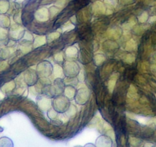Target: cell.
<instances>
[{
  "label": "cell",
  "mask_w": 156,
  "mask_h": 147,
  "mask_svg": "<svg viewBox=\"0 0 156 147\" xmlns=\"http://www.w3.org/2000/svg\"><path fill=\"white\" fill-rule=\"evenodd\" d=\"M39 2H40V0H31L25 7V11L26 12H30V13H32L33 11L36 9L37 8L39 5Z\"/></svg>",
  "instance_id": "obj_23"
},
{
  "label": "cell",
  "mask_w": 156,
  "mask_h": 147,
  "mask_svg": "<svg viewBox=\"0 0 156 147\" xmlns=\"http://www.w3.org/2000/svg\"><path fill=\"white\" fill-rule=\"evenodd\" d=\"M65 55L69 58H76L78 56V48L75 46H69L66 48Z\"/></svg>",
  "instance_id": "obj_22"
},
{
  "label": "cell",
  "mask_w": 156,
  "mask_h": 147,
  "mask_svg": "<svg viewBox=\"0 0 156 147\" xmlns=\"http://www.w3.org/2000/svg\"><path fill=\"white\" fill-rule=\"evenodd\" d=\"M37 103L40 109L42 111H48L51 107L52 100L50 97L46 95H39L37 99Z\"/></svg>",
  "instance_id": "obj_7"
},
{
  "label": "cell",
  "mask_w": 156,
  "mask_h": 147,
  "mask_svg": "<svg viewBox=\"0 0 156 147\" xmlns=\"http://www.w3.org/2000/svg\"><path fill=\"white\" fill-rule=\"evenodd\" d=\"M150 70H151V71L154 74L156 75V63L155 64H153L151 66H150Z\"/></svg>",
  "instance_id": "obj_46"
},
{
  "label": "cell",
  "mask_w": 156,
  "mask_h": 147,
  "mask_svg": "<svg viewBox=\"0 0 156 147\" xmlns=\"http://www.w3.org/2000/svg\"><path fill=\"white\" fill-rule=\"evenodd\" d=\"M54 59L57 63H62L64 60V54L62 52H57L55 55H54Z\"/></svg>",
  "instance_id": "obj_40"
},
{
  "label": "cell",
  "mask_w": 156,
  "mask_h": 147,
  "mask_svg": "<svg viewBox=\"0 0 156 147\" xmlns=\"http://www.w3.org/2000/svg\"><path fill=\"white\" fill-rule=\"evenodd\" d=\"M118 0H104V4L106 5V8L109 9H112L115 8L117 5Z\"/></svg>",
  "instance_id": "obj_37"
},
{
  "label": "cell",
  "mask_w": 156,
  "mask_h": 147,
  "mask_svg": "<svg viewBox=\"0 0 156 147\" xmlns=\"http://www.w3.org/2000/svg\"><path fill=\"white\" fill-rule=\"evenodd\" d=\"M155 97H156V94H155Z\"/></svg>",
  "instance_id": "obj_55"
},
{
  "label": "cell",
  "mask_w": 156,
  "mask_h": 147,
  "mask_svg": "<svg viewBox=\"0 0 156 147\" xmlns=\"http://www.w3.org/2000/svg\"><path fill=\"white\" fill-rule=\"evenodd\" d=\"M53 76L55 79L57 78H62L64 76V70H63V67L60 66L59 64H55L53 67Z\"/></svg>",
  "instance_id": "obj_20"
},
{
  "label": "cell",
  "mask_w": 156,
  "mask_h": 147,
  "mask_svg": "<svg viewBox=\"0 0 156 147\" xmlns=\"http://www.w3.org/2000/svg\"><path fill=\"white\" fill-rule=\"evenodd\" d=\"M141 67H142V71L146 73V72H148V70L150 69L149 64H148V62H147V61H144V62L142 63V66H141Z\"/></svg>",
  "instance_id": "obj_43"
},
{
  "label": "cell",
  "mask_w": 156,
  "mask_h": 147,
  "mask_svg": "<svg viewBox=\"0 0 156 147\" xmlns=\"http://www.w3.org/2000/svg\"><path fill=\"white\" fill-rule=\"evenodd\" d=\"M22 13L20 11L16 12V14L14 15V20L19 25H22Z\"/></svg>",
  "instance_id": "obj_41"
},
{
  "label": "cell",
  "mask_w": 156,
  "mask_h": 147,
  "mask_svg": "<svg viewBox=\"0 0 156 147\" xmlns=\"http://www.w3.org/2000/svg\"><path fill=\"white\" fill-rule=\"evenodd\" d=\"M53 108L58 113H64L70 106V100L65 96H58L54 100Z\"/></svg>",
  "instance_id": "obj_2"
},
{
  "label": "cell",
  "mask_w": 156,
  "mask_h": 147,
  "mask_svg": "<svg viewBox=\"0 0 156 147\" xmlns=\"http://www.w3.org/2000/svg\"><path fill=\"white\" fill-rule=\"evenodd\" d=\"M0 147H13L12 141L8 137L0 138Z\"/></svg>",
  "instance_id": "obj_28"
},
{
  "label": "cell",
  "mask_w": 156,
  "mask_h": 147,
  "mask_svg": "<svg viewBox=\"0 0 156 147\" xmlns=\"http://www.w3.org/2000/svg\"><path fill=\"white\" fill-rule=\"evenodd\" d=\"M23 80L25 81V83L28 86H32L34 85L37 82V72L35 70L32 68L27 69L25 72H24L23 75Z\"/></svg>",
  "instance_id": "obj_5"
},
{
  "label": "cell",
  "mask_w": 156,
  "mask_h": 147,
  "mask_svg": "<svg viewBox=\"0 0 156 147\" xmlns=\"http://www.w3.org/2000/svg\"><path fill=\"white\" fill-rule=\"evenodd\" d=\"M69 3V1L68 0H57L56 2H55V6L58 7L59 9H61V10L63 9L66 8L67 6Z\"/></svg>",
  "instance_id": "obj_36"
},
{
  "label": "cell",
  "mask_w": 156,
  "mask_h": 147,
  "mask_svg": "<svg viewBox=\"0 0 156 147\" xmlns=\"http://www.w3.org/2000/svg\"><path fill=\"white\" fill-rule=\"evenodd\" d=\"M61 36V33L59 31H54V32L50 33V34H48V36L46 37L47 38V41L48 43H51V41H55L56 39H58Z\"/></svg>",
  "instance_id": "obj_31"
},
{
  "label": "cell",
  "mask_w": 156,
  "mask_h": 147,
  "mask_svg": "<svg viewBox=\"0 0 156 147\" xmlns=\"http://www.w3.org/2000/svg\"><path fill=\"white\" fill-rule=\"evenodd\" d=\"M126 49L127 51H135L137 49V43L135 40L130 39L126 42Z\"/></svg>",
  "instance_id": "obj_32"
},
{
  "label": "cell",
  "mask_w": 156,
  "mask_h": 147,
  "mask_svg": "<svg viewBox=\"0 0 156 147\" xmlns=\"http://www.w3.org/2000/svg\"><path fill=\"white\" fill-rule=\"evenodd\" d=\"M103 48L104 51H106L108 53H113L114 52H115V50L119 48V45L115 41H107L103 43Z\"/></svg>",
  "instance_id": "obj_14"
},
{
  "label": "cell",
  "mask_w": 156,
  "mask_h": 147,
  "mask_svg": "<svg viewBox=\"0 0 156 147\" xmlns=\"http://www.w3.org/2000/svg\"><path fill=\"white\" fill-rule=\"evenodd\" d=\"M76 113V108L73 104H70L69 106L68 109L66 111V114L67 115V117H72Z\"/></svg>",
  "instance_id": "obj_34"
},
{
  "label": "cell",
  "mask_w": 156,
  "mask_h": 147,
  "mask_svg": "<svg viewBox=\"0 0 156 147\" xmlns=\"http://www.w3.org/2000/svg\"><path fill=\"white\" fill-rule=\"evenodd\" d=\"M148 20V13L147 12H143L140 16L138 17V21L140 23H145Z\"/></svg>",
  "instance_id": "obj_39"
},
{
  "label": "cell",
  "mask_w": 156,
  "mask_h": 147,
  "mask_svg": "<svg viewBox=\"0 0 156 147\" xmlns=\"http://www.w3.org/2000/svg\"><path fill=\"white\" fill-rule=\"evenodd\" d=\"M94 61L97 66H101L106 61V57L102 54H97L94 56Z\"/></svg>",
  "instance_id": "obj_29"
},
{
  "label": "cell",
  "mask_w": 156,
  "mask_h": 147,
  "mask_svg": "<svg viewBox=\"0 0 156 147\" xmlns=\"http://www.w3.org/2000/svg\"><path fill=\"white\" fill-rule=\"evenodd\" d=\"M77 79L79 82H83V81H84V74H83V70H80V71L79 72L77 76Z\"/></svg>",
  "instance_id": "obj_44"
},
{
  "label": "cell",
  "mask_w": 156,
  "mask_h": 147,
  "mask_svg": "<svg viewBox=\"0 0 156 147\" xmlns=\"http://www.w3.org/2000/svg\"><path fill=\"white\" fill-rule=\"evenodd\" d=\"M127 97L133 100H137L139 98V94H138V89L134 85H130L127 91Z\"/></svg>",
  "instance_id": "obj_19"
},
{
  "label": "cell",
  "mask_w": 156,
  "mask_h": 147,
  "mask_svg": "<svg viewBox=\"0 0 156 147\" xmlns=\"http://www.w3.org/2000/svg\"><path fill=\"white\" fill-rule=\"evenodd\" d=\"M26 0H15V3L17 4V5H21V4H22Z\"/></svg>",
  "instance_id": "obj_49"
},
{
  "label": "cell",
  "mask_w": 156,
  "mask_h": 147,
  "mask_svg": "<svg viewBox=\"0 0 156 147\" xmlns=\"http://www.w3.org/2000/svg\"><path fill=\"white\" fill-rule=\"evenodd\" d=\"M48 10L51 19H54V18H55L58 14H60V13H61V9L55 6V5H53V6H51V8H49Z\"/></svg>",
  "instance_id": "obj_30"
},
{
  "label": "cell",
  "mask_w": 156,
  "mask_h": 147,
  "mask_svg": "<svg viewBox=\"0 0 156 147\" xmlns=\"http://www.w3.org/2000/svg\"><path fill=\"white\" fill-rule=\"evenodd\" d=\"M53 71V66L51 63L48 61H43L37 65L36 72L40 77H48Z\"/></svg>",
  "instance_id": "obj_3"
},
{
  "label": "cell",
  "mask_w": 156,
  "mask_h": 147,
  "mask_svg": "<svg viewBox=\"0 0 156 147\" xmlns=\"http://www.w3.org/2000/svg\"><path fill=\"white\" fill-rule=\"evenodd\" d=\"M156 22V16H152L151 17L148 18V22L150 24H152Z\"/></svg>",
  "instance_id": "obj_47"
},
{
  "label": "cell",
  "mask_w": 156,
  "mask_h": 147,
  "mask_svg": "<svg viewBox=\"0 0 156 147\" xmlns=\"http://www.w3.org/2000/svg\"><path fill=\"white\" fill-rule=\"evenodd\" d=\"M10 2L9 0H0V14H5L10 8Z\"/></svg>",
  "instance_id": "obj_25"
},
{
  "label": "cell",
  "mask_w": 156,
  "mask_h": 147,
  "mask_svg": "<svg viewBox=\"0 0 156 147\" xmlns=\"http://www.w3.org/2000/svg\"><path fill=\"white\" fill-rule=\"evenodd\" d=\"M138 79H139V82L140 84H145V79L144 77H142V76H138Z\"/></svg>",
  "instance_id": "obj_48"
},
{
  "label": "cell",
  "mask_w": 156,
  "mask_h": 147,
  "mask_svg": "<svg viewBox=\"0 0 156 147\" xmlns=\"http://www.w3.org/2000/svg\"><path fill=\"white\" fill-rule=\"evenodd\" d=\"M9 37V31L6 28L0 27V43L6 41Z\"/></svg>",
  "instance_id": "obj_33"
},
{
  "label": "cell",
  "mask_w": 156,
  "mask_h": 147,
  "mask_svg": "<svg viewBox=\"0 0 156 147\" xmlns=\"http://www.w3.org/2000/svg\"><path fill=\"white\" fill-rule=\"evenodd\" d=\"M92 9L93 13H97V14H106L107 8H106V5L104 3H103L102 2H100V1H97L93 5Z\"/></svg>",
  "instance_id": "obj_12"
},
{
  "label": "cell",
  "mask_w": 156,
  "mask_h": 147,
  "mask_svg": "<svg viewBox=\"0 0 156 147\" xmlns=\"http://www.w3.org/2000/svg\"><path fill=\"white\" fill-rule=\"evenodd\" d=\"M9 1H11V0H9Z\"/></svg>",
  "instance_id": "obj_54"
},
{
  "label": "cell",
  "mask_w": 156,
  "mask_h": 147,
  "mask_svg": "<svg viewBox=\"0 0 156 147\" xmlns=\"http://www.w3.org/2000/svg\"><path fill=\"white\" fill-rule=\"evenodd\" d=\"M84 147H96V145H94V144H92V143H87L85 145Z\"/></svg>",
  "instance_id": "obj_50"
},
{
  "label": "cell",
  "mask_w": 156,
  "mask_h": 147,
  "mask_svg": "<svg viewBox=\"0 0 156 147\" xmlns=\"http://www.w3.org/2000/svg\"><path fill=\"white\" fill-rule=\"evenodd\" d=\"M96 147H112V141L109 136L102 135L96 140Z\"/></svg>",
  "instance_id": "obj_10"
},
{
  "label": "cell",
  "mask_w": 156,
  "mask_h": 147,
  "mask_svg": "<svg viewBox=\"0 0 156 147\" xmlns=\"http://www.w3.org/2000/svg\"><path fill=\"white\" fill-rule=\"evenodd\" d=\"M119 74L118 73H115L110 76L109 80L108 81V90H109V93L112 94L113 93L114 89H115V84H116L117 79L119 78Z\"/></svg>",
  "instance_id": "obj_16"
},
{
  "label": "cell",
  "mask_w": 156,
  "mask_h": 147,
  "mask_svg": "<svg viewBox=\"0 0 156 147\" xmlns=\"http://www.w3.org/2000/svg\"><path fill=\"white\" fill-rule=\"evenodd\" d=\"M154 123L155 124V125H156V118H154Z\"/></svg>",
  "instance_id": "obj_51"
},
{
  "label": "cell",
  "mask_w": 156,
  "mask_h": 147,
  "mask_svg": "<svg viewBox=\"0 0 156 147\" xmlns=\"http://www.w3.org/2000/svg\"><path fill=\"white\" fill-rule=\"evenodd\" d=\"M64 82L61 80V78H57L55 79L53 85L50 87L49 92L52 96L58 95L64 92Z\"/></svg>",
  "instance_id": "obj_8"
},
{
  "label": "cell",
  "mask_w": 156,
  "mask_h": 147,
  "mask_svg": "<svg viewBox=\"0 0 156 147\" xmlns=\"http://www.w3.org/2000/svg\"><path fill=\"white\" fill-rule=\"evenodd\" d=\"M11 22L9 16L5 14H0V27L1 28H7L10 27Z\"/></svg>",
  "instance_id": "obj_24"
},
{
  "label": "cell",
  "mask_w": 156,
  "mask_h": 147,
  "mask_svg": "<svg viewBox=\"0 0 156 147\" xmlns=\"http://www.w3.org/2000/svg\"><path fill=\"white\" fill-rule=\"evenodd\" d=\"M22 23L25 24V25H31V22L33 20V16L31 13L30 12H26L22 13Z\"/></svg>",
  "instance_id": "obj_27"
},
{
  "label": "cell",
  "mask_w": 156,
  "mask_h": 147,
  "mask_svg": "<svg viewBox=\"0 0 156 147\" xmlns=\"http://www.w3.org/2000/svg\"><path fill=\"white\" fill-rule=\"evenodd\" d=\"M58 112H57L54 108H51V109L48 110V117L51 120H55V118L57 117V116H58Z\"/></svg>",
  "instance_id": "obj_42"
},
{
  "label": "cell",
  "mask_w": 156,
  "mask_h": 147,
  "mask_svg": "<svg viewBox=\"0 0 156 147\" xmlns=\"http://www.w3.org/2000/svg\"><path fill=\"white\" fill-rule=\"evenodd\" d=\"M90 94L89 90L87 88H81L76 91V96H75V100L76 103L80 105H84L89 100Z\"/></svg>",
  "instance_id": "obj_6"
},
{
  "label": "cell",
  "mask_w": 156,
  "mask_h": 147,
  "mask_svg": "<svg viewBox=\"0 0 156 147\" xmlns=\"http://www.w3.org/2000/svg\"><path fill=\"white\" fill-rule=\"evenodd\" d=\"M22 106V107L25 109H26L27 111H28L29 113H32L34 115H39L40 113H39L38 109H37V106H35L34 102L31 101L29 100H26L25 101H24L23 103H21Z\"/></svg>",
  "instance_id": "obj_11"
},
{
  "label": "cell",
  "mask_w": 156,
  "mask_h": 147,
  "mask_svg": "<svg viewBox=\"0 0 156 147\" xmlns=\"http://www.w3.org/2000/svg\"><path fill=\"white\" fill-rule=\"evenodd\" d=\"M135 0H119V2L122 5H130L133 3Z\"/></svg>",
  "instance_id": "obj_45"
},
{
  "label": "cell",
  "mask_w": 156,
  "mask_h": 147,
  "mask_svg": "<svg viewBox=\"0 0 156 147\" xmlns=\"http://www.w3.org/2000/svg\"><path fill=\"white\" fill-rule=\"evenodd\" d=\"M79 57H80V61L83 64H89L91 61L90 52L88 51L87 48H83L81 49Z\"/></svg>",
  "instance_id": "obj_13"
},
{
  "label": "cell",
  "mask_w": 156,
  "mask_h": 147,
  "mask_svg": "<svg viewBox=\"0 0 156 147\" xmlns=\"http://www.w3.org/2000/svg\"><path fill=\"white\" fill-rule=\"evenodd\" d=\"M25 31V29L22 25L19 24H15L10 27L9 31V37L10 39L15 41H19L23 38Z\"/></svg>",
  "instance_id": "obj_4"
},
{
  "label": "cell",
  "mask_w": 156,
  "mask_h": 147,
  "mask_svg": "<svg viewBox=\"0 0 156 147\" xmlns=\"http://www.w3.org/2000/svg\"><path fill=\"white\" fill-rule=\"evenodd\" d=\"M16 88V82L14 81H9L7 83H5L3 86L2 87L1 90L3 93L5 94H8V93L12 92L13 91V90Z\"/></svg>",
  "instance_id": "obj_21"
},
{
  "label": "cell",
  "mask_w": 156,
  "mask_h": 147,
  "mask_svg": "<svg viewBox=\"0 0 156 147\" xmlns=\"http://www.w3.org/2000/svg\"><path fill=\"white\" fill-rule=\"evenodd\" d=\"M46 42H47V38L45 36L37 35L34 38V41H33V48L36 49L45 45Z\"/></svg>",
  "instance_id": "obj_18"
},
{
  "label": "cell",
  "mask_w": 156,
  "mask_h": 147,
  "mask_svg": "<svg viewBox=\"0 0 156 147\" xmlns=\"http://www.w3.org/2000/svg\"><path fill=\"white\" fill-rule=\"evenodd\" d=\"M106 35L108 37H110V38H113L115 39H117V38H119L122 35V29L117 26L111 28L106 31Z\"/></svg>",
  "instance_id": "obj_15"
},
{
  "label": "cell",
  "mask_w": 156,
  "mask_h": 147,
  "mask_svg": "<svg viewBox=\"0 0 156 147\" xmlns=\"http://www.w3.org/2000/svg\"><path fill=\"white\" fill-rule=\"evenodd\" d=\"M64 84L67 85H70V86H75V85L77 84L78 79L76 77H67V79L64 81Z\"/></svg>",
  "instance_id": "obj_38"
},
{
  "label": "cell",
  "mask_w": 156,
  "mask_h": 147,
  "mask_svg": "<svg viewBox=\"0 0 156 147\" xmlns=\"http://www.w3.org/2000/svg\"><path fill=\"white\" fill-rule=\"evenodd\" d=\"M12 53L10 52V48H9L0 47V61H5L8 59L10 56H12Z\"/></svg>",
  "instance_id": "obj_26"
},
{
  "label": "cell",
  "mask_w": 156,
  "mask_h": 147,
  "mask_svg": "<svg viewBox=\"0 0 156 147\" xmlns=\"http://www.w3.org/2000/svg\"><path fill=\"white\" fill-rule=\"evenodd\" d=\"M64 74L67 77H75L80 72L79 64L75 61H67L63 66Z\"/></svg>",
  "instance_id": "obj_1"
},
{
  "label": "cell",
  "mask_w": 156,
  "mask_h": 147,
  "mask_svg": "<svg viewBox=\"0 0 156 147\" xmlns=\"http://www.w3.org/2000/svg\"><path fill=\"white\" fill-rule=\"evenodd\" d=\"M2 130H3V129H2V127H0V132H2Z\"/></svg>",
  "instance_id": "obj_52"
},
{
  "label": "cell",
  "mask_w": 156,
  "mask_h": 147,
  "mask_svg": "<svg viewBox=\"0 0 156 147\" xmlns=\"http://www.w3.org/2000/svg\"><path fill=\"white\" fill-rule=\"evenodd\" d=\"M122 59H123V61L126 63L131 64L133 63H134V61H136V56L133 54H127V55H126L124 56V58Z\"/></svg>",
  "instance_id": "obj_35"
},
{
  "label": "cell",
  "mask_w": 156,
  "mask_h": 147,
  "mask_svg": "<svg viewBox=\"0 0 156 147\" xmlns=\"http://www.w3.org/2000/svg\"><path fill=\"white\" fill-rule=\"evenodd\" d=\"M75 147H83V146H81V145H77V146H75Z\"/></svg>",
  "instance_id": "obj_53"
},
{
  "label": "cell",
  "mask_w": 156,
  "mask_h": 147,
  "mask_svg": "<svg viewBox=\"0 0 156 147\" xmlns=\"http://www.w3.org/2000/svg\"><path fill=\"white\" fill-rule=\"evenodd\" d=\"M64 96L67 97L69 100H73L75 98V96H76V88L73 86H70V85H67L65 88H64Z\"/></svg>",
  "instance_id": "obj_17"
},
{
  "label": "cell",
  "mask_w": 156,
  "mask_h": 147,
  "mask_svg": "<svg viewBox=\"0 0 156 147\" xmlns=\"http://www.w3.org/2000/svg\"><path fill=\"white\" fill-rule=\"evenodd\" d=\"M34 18L39 22H46L50 19L49 10L45 7H41L38 9L34 13Z\"/></svg>",
  "instance_id": "obj_9"
}]
</instances>
